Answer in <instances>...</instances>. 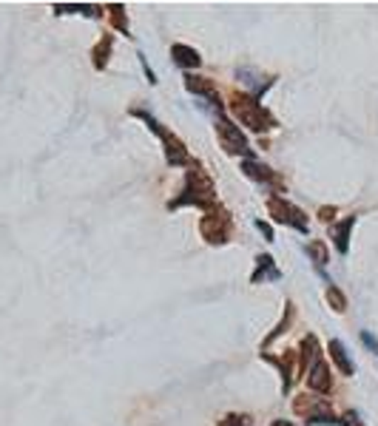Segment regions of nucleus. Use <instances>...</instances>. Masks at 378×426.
<instances>
[{
    "instance_id": "obj_1",
    "label": "nucleus",
    "mask_w": 378,
    "mask_h": 426,
    "mask_svg": "<svg viewBox=\"0 0 378 426\" xmlns=\"http://www.w3.org/2000/svg\"><path fill=\"white\" fill-rule=\"evenodd\" d=\"M213 205H216V188H213L210 176L194 162L188 168V174H185V182H182L179 193L168 202V210H179V207H202V210H208Z\"/></svg>"
},
{
    "instance_id": "obj_2",
    "label": "nucleus",
    "mask_w": 378,
    "mask_h": 426,
    "mask_svg": "<svg viewBox=\"0 0 378 426\" xmlns=\"http://www.w3.org/2000/svg\"><path fill=\"white\" fill-rule=\"evenodd\" d=\"M134 117H139L151 131H154L157 136H160V142H163V151H165V162L171 165V168H182V165H194V160H191V154H188V148H185V142L174 134V131H168L157 117H151L148 111H142V108H134L131 111Z\"/></svg>"
},
{
    "instance_id": "obj_3",
    "label": "nucleus",
    "mask_w": 378,
    "mask_h": 426,
    "mask_svg": "<svg viewBox=\"0 0 378 426\" xmlns=\"http://www.w3.org/2000/svg\"><path fill=\"white\" fill-rule=\"evenodd\" d=\"M231 111H234V117L242 122V125H248L251 131H256V134H262V131H270V128H276V117L253 97V94H239V91H234L231 94Z\"/></svg>"
},
{
    "instance_id": "obj_4",
    "label": "nucleus",
    "mask_w": 378,
    "mask_h": 426,
    "mask_svg": "<svg viewBox=\"0 0 378 426\" xmlns=\"http://www.w3.org/2000/svg\"><path fill=\"white\" fill-rule=\"evenodd\" d=\"M199 233L205 242L210 245H225L231 239L234 233V219H231V213L225 210L222 205H213L205 210V217L199 219Z\"/></svg>"
},
{
    "instance_id": "obj_5",
    "label": "nucleus",
    "mask_w": 378,
    "mask_h": 426,
    "mask_svg": "<svg viewBox=\"0 0 378 426\" xmlns=\"http://www.w3.org/2000/svg\"><path fill=\"white\" fill-rule=\"evenodd\" d=\"M293 412L298 418H305L308 423H322V426H339V415L333 412L327 398H310V395H296Z\"/></svg>"
},
{
    "instance_id": "obj_6",
    "label": "nucleus",
    "mask_w": 378,
    "mask_h": 426,
    "mask_svg": "<svg viewBox=\"0 0 378 426\" xmlns=\"http://www.w3.org/2000/svg\"><path fill=\"white\" fill-rule=\"evenodd\" d=\"M267 213L273 217V222H279V225H284V228H293V231H298V233H308V231H310L305 210L296 207L293 202H287V199L279 196V193L267 196Z\"/></svg>"
},
{
    "instance_id": "obj_7",
    "label": "nucleus",
    "mask_w": 378,
    "mask_h": 426,
    "mask_svg": "<svg viewBox=\"0 0 378 426\" xmlns=\"http://www.w3.org/2000/svg\"><path fill=\"white\" fill-rule=\"evenodd\" d=\"M216 136H219V146L234 154V157H245V160H253V151L248 146V136L242 134L239 125H234L228 117H216Z\"/></svg>"
},
{
    "instance_id": "obj_8",
    "label": "nucleus",
    "mask_w": 378,
    "mask_h": 426,
    "mask_svg": "<svg viewBox=\"0 0 378 426\" xmlns=\"http://www.w3.org/2000/svg\"><path fill=\"white\" fill-rule=\"evenodd\" d=\"M185 80V89L191 91V94H196V97H202L216 114H222V97H219V91H216V86H213V80H208V77H199V75H188L182 77Z\"/></svg>"
},
{
    "instance_id": "obj_9",
    "label": "nucleus",
    "mask_w": 378,
    "mask_h": 426,
    "mask_svg": "<svg viewBox=\"0 0 378 426\" xmlns=\"http://www.w3.org/2000/svg\"><path fill=\"white\" fill-rule=\"evenodd\" d=\"M242 174H245L248 179L259 182V185H273V188H282V185H284L279 174H273L267 165H262V162H256V160H242Z\"/></svg>"
},
{
    "instance_id": "obj_10",
    "label": "nucleus",
    "mask_w": 378,
    "mask_h": 426,
    "mask_svg": "<svg viewBox=\"0 0 378 426\" xmlns=\"http://www.w3.org/2000/svg\"><path fill=\"white\" fill-rule=\"evenodd\" d=\"M296 355H298V352H290V349H287L284 355L262 352L265 361H270L273 367H279V373H282V392H284V395H287V389L293 387V375H296V373H293V361H296Z\"/></svg>"
},
{
    "instance_id": "obj_11",
    "label": "nucleus",
    "mask_w": 378,
    "mask_h": 426,
    "mask_svg": "<svg viewBox=\"0 0 378 426\" xmlns=\"http://www.w3.org/2000/svg\"><path fill=\"white\" fill-rule=\"evenodd\" d=\"M308 387L313 389V392H319V395H327L330 389H333V375H330V367L319 359L310 370H308Z\"/></svg>"
},
{
    "instance_id": "obj_12",
    "label": "nucleus",
    "mask_w": 378,
    "mask_h": 426,
    "mask_svg": "<svg viewBox=\"0 0 378 426\" xmlns=\"http://www.w3.org/2000/svg\"><path fill=\"white\" fill-rule=\"evenodd\" d=\"M353 225H355V217H347V219L330 225V239H333V245H336V250L341 256L350 253V231H353Z\"/></svg>"
},
{
    "instance_id": "obj_13",
    "label": "nucleus",
    "mask_w": 378,
    "mask_h": 426,
    "mask_svg": "<svg viewBox=\"0 0 378 426\" xmlns=\"http://www.w3.org/2000/svg\"><path fill=\"white\" fill-rule=\"evenodd\" d=\"M279 278H282V270L276 267L273 256L259 253V256H256V270H253V276H251V284H262V281H279Z\"/></svg>"
},
{
    "instance_id": "obj_14",
    "label": "nucleus",
    "mask_w": 378,
    "mask_h": 426,
    "mask_svg": "<svg viewBox=\"0 0 378 426\" xmlns=\"http://www.w3.org/2000/svg\"><path fill=\"white\" fill-rule=\"evenodd\" d=\"M319 361V338L316 335H305L298 347V370L308 373L313 364Z\"/></svg>"
},
{
    "instance_id": "obj_15",
    "label": "nucleus",
    "mask_w": 378,
    "mask_h": 426,
    "mask_svg": "<svg viewBox=\"0 0 378 426\" xmlns=\"http://www.w3.org/2000/svg\"><path fill=\"white\" fill-rule=\"evenodd\" d=\"M327 355L333 359V364L339 367L341 375H353V361H350V355H347V347H344L339 338H333V341L327 344Z\"/></svg>"
},
{
    "instance_id": "obj_16",
    "label": "nucleus",
    "mask_w": 378,
    "mask_h": 426,
    "mask_svg": "<svg viewBox=\"0 0 378 426\" xmlns=\"http://www.w3.org/2000/svg\"><path fill=\"white\" fill-rule=\"evenodd\" d=\"M171 57H174V63L182 65V68H199V63H202L199 51L191 49V46H185V43H174V46H171Z\"/></svg>"
},
{
    "instance_id": "obj_17",
    "label": "nucleus",
    "mask_w": 378,
    "mask_h": 426,
    "mask_svg": "<svg viewBox=\"0 0 378 426\" xmlns=\"http://www.w3.org/2000/svg\"><path fill=\"white\" fill-rule=\"evenodd\" d=\"M57 15H86V18H100V6H89V4H57L54 6Z\"/></svg>"
},
{
    "instance_id": "obj_18",
    "label": "nucleus",
    "mask_w": 378,
    "mask_h": 426,
    "mask_svg": "<svg viewBox=\"0 0 378 426\" xmlns=\"http://www.w3.org/2000/svg\"><path fill=\"white\" fill-rule=\"evenodd\" d=\"M293 318H296V307H293V304L287 302V310H284V318H282V321H279V324H276V327L270 330V335H267V338L262 341V352H267V347H270V344H273V341H276V338H279V335H282V333H284V330H287V327L293 324Z\"/></svg>"
},
{
    "instance_id": "obj_19",
    "label": "nucleus",
    "mask_w": 378,
    "mask_h": 426,
    "mask_svg": "<svg viewBox=\"0 0 378 426\" xmlns=\"http://www.w3.org/2000/svg\"><path fill=\"white\" fill-rule=\"evenodd\" d=\"M111 46H114V37L111 34H106L97 46H94V51H92V57H94V68H106V63H108V54H111Z\"/></svg>"
},
{
    "instance_id": "obj_20",
    "label": "nucleus",
    "mask_w": 378,
    "mask_h": 426,
    "mask_svg": "<svg viewBox=\"0 0 378 426\" xmlns=\"http://www.w3.org/2000/svg\"><path fill=\"white\" fill-rule=\"evenodd\" d=\"M108 9V18H111V26L120 32V34H128V20H125V9L120 4H111L106 6Z\"/></svg>"
},
{
    "instance_id": "obj_21",
    "label": "nucleus",
    "mask_w": 378,
    "mask_h": 426,
    "mask_svg": "<svg viewBox=\"0 0 378 426\" xmlns=\"http://www.w3.org/2000/svg\"><path fill=\"white\" fill-rule=\"evenodd\" d=\"M308 253L313 256V262H316V267H319V270H325V267H327V262H330V250H327V245H325V242H310Z\"/></svg>"
},
{
    "instance_id": "obj_22",
    "label": "nucleus",
    "mask_w": 378,
    "mask_h": 426,
    "mask_svg": "<svg viewBox=\"0 0 378 426\" xmlns=\"http://www.w3.org/2000/svg\"><path fill=\"white\" fill-rule=\"evenodd\" d=\"M327 304H330L336 313H344V310H347V299H344V293L336 288V284H330V288H327Z\"/></svg>"
},
{
    "instance_id": "obj_23",
    "label": "nucleus",
    "mask_w": 378,
    "mask_h": 426,
    "mask_svg": "<svg viewBox=\"0 0 378 426\" xmlns=\"http://www.w3.org/2000/svg\"><path fill=\"white\" fill-rule=\"evenodd\" d=\"M339 420H341L339 426H364V423H361V418H358V412H353V409H350V412H344Z\"/></svg>"
},
{
    "instance_id": "obj_24",
    "label": "nucleus",
    "mask_w": 378,
    "mask_h": 426,
    "mask_svg": "<svg viewBox=\"0 0 378 426\" xmlns=\"http://www.w3.org/2000/svg\"><path fill=\"white\" fill-rule=\"evenodd\" d=\"M256 231H259V233H262V236H265L267 242H276V236H273V228H270L267 222H262V219H256Z\"/></svg>"
},
{
    "instance_id": "obj_25",
    "label": "nucleus",
    "mask_w": 378,
    "mask_h": 426,
    "mask_svg": "<svg viewBox=\"0 0 378 426\" xmlns=\"http://www.w3.org/2000/svg\"><path fill=\"white\" fill-rule=\"evenodd\" d=\"M222 426H248V418L245 415H228L222 420Z\"/></svg>"
},
{
    "instance_id": "obj_26",
    "label": "nucleus",
    "mask_w": 378,
    "mask_h": 426,
    "mask_svg": "<svg viewBox=\"0 0 378 426\" xmlns=\"http://www.w3.org/2000/svg\"><path fill=\"white\" fill-rule=\"evenodd\" d=\"M336 213H339L336 207L325 205V207H319V219H322V222H333V217H336Z\"/></svg>"
},
{
    "instance_id": "obj_27",
    "label": "nucleus",
    "mask_w": 378,
    "mask_h": 426,
    "mask_svg": "<svg viewBox=\"0 0 378 426\" xmlns=\"http://www.w3.org/2000/svg\"><path fill=\"white\" fill-rule=\"evenodd\" d=\"M137 57H139V65H142V71H145V77H148L151 83H157V75H154V71H151V65L145 63V57H142V54H137Z\"/></svg>"
},
{
    "instance_id": "obj_28",
    "label": "nucleus",
    "mask_w": 378,
    "mask_h": 426,
    "mask_svg": "<svg viewBox=\"0 0 378 426\" xmlns=\"http://www.w3.org/2000/svg\"><path fill=\"white\" fill-rule=\"evenodd\" d=\"M361 341H364V344H367V347H370V349H372V352H378V341H375V338H372V335H370V333H367V330H364V333H361Z\"/></svg>"
},
{
    "instance_id": "obj_29",
    "label": "nucleus",
    "mask_w": 378,
    "mask_h": 426,
    "mask_svg": "<svg viewBox=\"0 0 378 426\" xmlns=\"http://www.w3.org/2000/svg\"><path fill=\"white\" fill-rule=\"evenodd\" d=\"M270 426H293V423H290V420H282V418H276Z\"/></svg>"
}]
</instances>
